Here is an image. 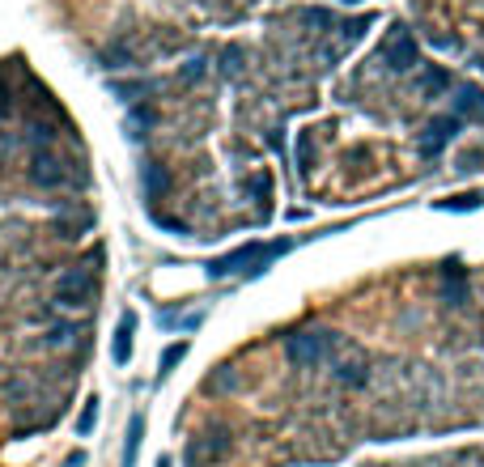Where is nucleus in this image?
<instances>
[{
	"instance_id": "1",
	"label": "nucleus",
	"mask_w": 484,
	"mask_h": 467,
	"mask_svg": "<svg viewBox=\"0 0 484 467\" xmlns=\"http://www.w3.org/2000/svg\"><path fill=\"white\" fill-rule=\"evenodd\" d=\"M289 251V242H247V247H238V251H230V255H221V259H213V276H230V272H259V268H268L272 259H281Z\"/></svg>"
},
{
	"instance_id": "23",
	"label": "nucleus",
	"mask_w": 484,
	"mask_h": 467,
	"mask_svg": "<svg viewBox=\"0 0 484 467\" xmlns=\"http://www.w3.org/2000/svg\"><path fill=\"white\" fill-rule=\"evenodd\" d=\"M298 162L302 170H310V136H298Z\"/></svg>"
},
{
	"instance_id": "24",
	"label": "nucleus",
	"mask_w": 484,
	"mask_h": 467,
	"mask_svg": "<svg viewBox=\"0 0 484 467\" xmlns=\"http://www.w3.org/2000/svg\"><path fill=\"white\" fill-rule=\"evenodd\" d=\"M9 111H13V102H9V89L0 85V119H9Z\"/></svg>"
},
{
	"instance_id": "3",
	"label": "nucleus",
	"mask_w": 484,
	"mask_h": 467,
	"mask_svg": "<svg viewBox=\"0 0 484 467\" xmlns=\"http://www.w3.org/2000/svg\"><path fill=\"white\" fill-rule=\"evenodd\" d=\"M55 302H60V306H72V310L89 306V302H94V272H89V268L64 272L60 285H55Z\"/></svg>"
},
{
	"instance_id": "6",
	"label": "nucleus",
	"mask_w": 484,
	"mask_h": 467,
	"mask_svg": "<svg viewBox=\"0 0 484 467\" xmlns=\"http://www.w3.org/2000/svg\"><path fill=\"white\" fill-rule=\"evenodd\" d=\"M242 187H247V196H251V204H259L264 213L272 208V174H268V170H255V174H251V179L242 183Z\"/></svg>"
},
{
	"instance_id": "5",
	"label": "nucleus",
	"mask_w": 484,
	"mask_h": 467,
	"mask_svg": "<svg viewBox=\"0 0 484 467\" xmlns=\"http://www.w3.org/2000/svg\"><path fill=\"white\" fill-rule=\"evenodd\" d=\"M30 179H34L38 187H60V183H64V162H60L55 153L38 149V153L30 157Z\"/></svg>"
},
{
	"instance_id": "2",
	"label": "nucleus",
	"mask_w": 484,
	"mask_h": 467,
	"mask_svg": "<svg viewBox=\"0 0 484 467\" xmlns=\"http://www.w3.org/2000/svg\"><path fill=\"white\" fill-rule=\"evenodd\" d=\"M336 349H340V336H336V332H319V327H310V332H293V336H285V353H289L293 366H319V361H327Z\"/></svg>"
},
{
	"instance_id": "20",
	"label": "nucleus",
	"mask_w": 484,
	"mask_h": 467,
	"mask_svg": "<svg viewBox=\"0 0 484 467\" xmlns=\"http://www.w3.org/2000/svg\"><path fill=\"white\" fill-rule=\"evenodd\" d=\"M366 26H370V17H353V21H344V43H357V38L366 34Z\"/></svg>"
},
{
	"instance_id": "9",
	"label": "nucleus",
	"mask_w": 484,
	"mask_h": 467,
	"mask_svg": "<svg viewBox=\"0 0 484 467\" xmlns=\"http://www.w3.org/2000/svg\"><path fill=\"white\" fill-rule=\"evenodd\" d=\"M387 60H391V68H412L417 51H412V43L400 34V38H391V43H387Z\"/></svg>"
},
{
	"instance_id": "10",
	"label": "nucleus",
	"mask_w": 484,
	"mask_h": 467,
	"mask_svg": "<svg viewBox=\"0 0 484 467\" xmlns=\"http://www.w3.org/2000/svg\"><path fill=\"white\" fill-rule=\"evenodd\" d=\"M366 378H370L366 361H344V366H336V383H340V387H366Z\"/></svg>"
},
{
	"instance_id": "15",
	"label": "nucleus",
	"mask_w": 484,
	"mask_h": 467,
	"mask_svg": "<svg viewBox=\"0 0 484 467\" xmlns=\"http://www.w3.org/2000/svg\"><path fill=\"white\" fill-rule=\"evenodd\" d=\"M140 434H145V417H132V429H128V451H123V467L136 463V446H140Z\"/></svg>"
},
{
	"instance_id": "21",
	"label": "nucleus",
	"mask_w": 484,
	"mask_h": 467,
	"mask_svg": "<svg viewBox=\"0 0 484 467\" xmlns=\"http://www.w3.org/2000/svg\"><path fill=\"white\" fill-rule=\"evenodd\" d=\"M30 136H34L38 145H47V140H55L60 132H55V123H34V128H30Z\"/></svg>"
},
{
	"instance_id": "11",
	"label": "nucleus",
	"mask_w": 484,
	"mask_h": 467,
	"mask_svg": "<svg viewBox=\"0 0 484 467\" xmlns=\"http://www.w3.org/2000/svg\"><path fill=\"white\" fill-rule=\"evenodd\" d=\"M451 136H455V123H451V119H438V123H429V136H425L421 149H425V153H438Z\"/></svg>"
},
{
	"instance_id": "16",
	"label": "nucleus",
	"mask_w": 484,
	"mask_h": 467,
	"mask_svg": "<svg viewBox=\"0 0 484 467\" xmlns=\"http://www.w3.org/2000/svg\"><path fill=\"white\" fill-rule=\"evenodd\" d=\"M145 187H149V196H162V191L170 187L166 170H162V166H145Z\"/></svg>"
},
{
	"instance_id": "18",
	"label": "nucleus",
	"mask_w": 484,
	"mask_h": 467,
	"mask_svg": "<svg viewBox=\"0 0 484 467\" xmlns=\"http://www.w3.org/2000/svg\"><path fill=\"white\" fill-rule=\"evenodd\" d=\"M183 357H187V344H170V349L162 353V374H170V370L183 361Z\"/></svg>"
},
{
	"instance_id": "17",
	"label": "nucleus",
	"mask_w": 484,
	"mask_h": 467,
	"mask_svg": "<svg viewBox=\"0 0 484 467\" xmlns=\"http://www.w3.org/2000/svg\"><path fill=\"white\" fill-rule=\"evenodd\" d=\"M221 72H225V77H238V72H242V51H238V47H225V51H221Z\"/></svg>"
},
{
	"instance_id": "22",
	"label": "nucleus",
	"mask_w": 484,
	"mask_h": 467,
	"mask_svg": "<svg viewBox=\"0 0 484 467\" xmlns=\"http://www.w3.org/2000/svg\"><path fill=\"white\" fill-rule=\"evenodd\" d=\"M145 128H149V115H145V111H132V140H140Z\"/></svg>"
},
{
	"instance_id": "12",
	"label": "nucleus",
	"mask_w": 484,
	"mask_h": 467,
	"mask_svg": "<svg viewBox=\"0 0 484 467\" xmlns=\"http://www.w3.org/2000/svg\"><path fill=\"white\" fill-rule=\"evenodd\" d=\"M102 60H106V68H136V51H132L128 43H115Z\"/></svg>"
},
{
	"instance_id": "19",
	"label": "nucleus",
	"mask_w": 484,
	"mask_h": 467,
	"mask_svg": "<svg viewBox=\"0 0 484 467\" xmlns=\"http://www.w3.org/2000/svg\"><path fill=\"white\" fill-rule=\"evenodd\" d=\"M204 72H208V60H204V55H196V60L183 64V81H200Z\"/></svg>"
},
{
	"instance_id": "14",
	"label": "nucleus",
	"mask_w": 484,
	"mask_h": 467,
	"mask_svg": "<svg viewBox=\"0 0 484 467\" xmlns=\"http://www.w3.org/2000/svg\"><path fill=\"white\" fill-rule=\"evenodd\" d=\"M94 421H98V400L89 395L85 408H81V417H77V438H89L94 434Z\"/></svg>"
},
{
	"instance_id": "8",
	"label": "nucleus",
	"mask_w": 484,
	"mask_h": 467,
	"mask_svg": "<svg viewBox=\"0 0 484 467\" xmlns=\"http://www.w3.org/2000/svg\"><path fill=\"white\" fill-rule=\"evenodd\" d=\"M298 21L302 26H310V30H336V13L332 9H298Z\"/></svg>"
},
{
	"instance_id": "7",
	"label": "nucleus",
	"mask_w": 484,
	"mask_h": 467,
	"mask_svg": "<svg viewBox=\"0 0 484 467\" xmlns=\"http://www.w3.org/2000/svg\"><path fill=\"white\" fill-rule=\"evenodd\" d=\"M132 327H136V319L123 315L119 319V332H115V361L119 366H128V357H132Z\"/></svg>"
},
{
	"instance_id": "4",
	"label": "nucleus",
	"mask_w": 484,
	"mask_h": 467,
	"mask_svg": "<svg viewBox=\"0 0 484 467\" xmlns=\"http://www.w3.org/2000/svg\"><path fill=\"white\" fill-rule=\"evenodd\" d=\"M230 455V434H221V429H213V434H204V438H196L191 446H187V463L200 467V463H217V459H225Z\"/></svg>"
},
{
	"instance_id": "13",
	"label": "nucleus",
	"mask_w": 484,
	"mask_h": 467,
	"mask_svg": "<svg viewBox=\"0 0 484 467\" xmlns=\"http://www.w3.org/2000/svg\"><path fill=\"white\" fill-rule=\"evenodd\" d=\"M72 340H77V323H55V327L47 332V344H51V349H68Z\"/></svg>"
}]
</instances>
